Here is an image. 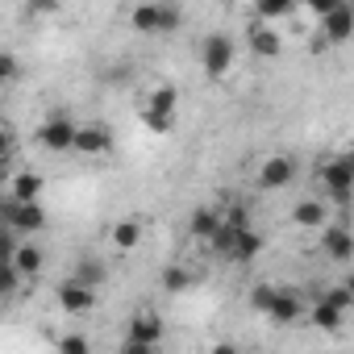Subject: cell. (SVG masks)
I'll use <instances>...</instances> for the list:
<instances>
[{
  "label": "cell",
  "mask_w": 354,
  "mask_h": 354,
  "mask_svg": "<svg viewBox=\"0 0 354 354\" xmlns=\"http://www.w3.org/2000/svg\"><path fill=\"white\" fill-rule=\"evenodd\" d=\"M234 59H238V46L230 34H205L201 42V67L209 80H225L234 71Z\"/></svg>",
  "instance_id": "6da1fadb"
},
{
  "label": "cell",
  "mask_w": 354,
  "mask_h": 354,
  "mask_svg": "<svg viewBox=\"0 0 354 354\" xmlns=\"http://www.w3.org/2000/svg\"><path fill=\"white\" fill-rule=\"evenodd\" d=\"M75 138H80V125H75L67 113H55V117H46V121L34 129V142H38L42 150H55V154L75 150Z\"/></svg>",
  "instance_id": "7a4b0ae2"
},
{
  "label": "cell",
  "mask_w": 354,
  "mask_h": 354,
  "mask_svg": "<svg viewBox=\"0 0 354 354\" xmlns=\"http://www.w3.org/2000/svg\"><path fill=\"white\" fill-rule=\"evenodd\" d=\"M0 221H5L9 234H42L46 230V209L42 205H17L5 196V205H0Z\"/></svg>",
  "instance_id": "3957f363"
},
{
  "label": "cell",
  "mask_w": 354,
  "mask_h": 354,
  "mask_svg": "<svg viewBox=\"0 0 354 354\" xmlns=\"http://www.w3.org/2000/svg\"><path fill=\"white\" fill-rule=\"evenodd\" d=\"M321 184L329 188V196H333V205H350V196H354V162L342 154V158H329L325 167H321Z\"/></svg>",
  "instance_id": "277c9868"
},
{
  "label": "cell",
  "mask_w": 354,
  "mask_h": 354,
  "mask_svg": "<svg viewBox=\"0 0 354 354\" xmlns=\"http://www.w3.org/2000/svg\"><path fill=\"white\" fill-rule=\"evenodd\" d=\"M59 308L71 313V317L92 313V308H96V288H88V283H80V279H63V283H59Z\"/></svg>",
  "instance_id": "5b68a950"
},
{
  "label": "cell",
  "mask_w": 354,
  "mask_h": 354,
  "mask_svg": "<svg viewBox=\"0 0 354 354\" xmlns=\"http://www.w3.org/2000/svg\"><path fill=\"white\" fill-rule=\"evenodd\" d=\"M162 333H167V325H162V317L150 313V308H138V313L129 317V325H125V337H129V342H142V346H158Z\"/></svg>",
  "instance_id": "8992f818"
},
{
  "label": "cell",
  "mask_w": 354,
  "mask_h": 354,
  "mask_svg": "<svg viewBox=\"0 0 354 354\" xmlns=\"http://www.w3.org/2000/svg\"><path fill=\"white\" fill-rule=\"evenodd\" d=\"M296 180V162L288 158V154H271L263 167H259V188H267V192H279V188H288Z\"/></svg>",
  "instance_id": "52a82bcc"
},
{
  "label": "cell",
  "mask_w": 354,
  "mask_h": 354,
  "mask_svg": "<svg viewBox=\"0 0 354 354\" xmlns=\"http://www.w3.org/2000/svg\"><path fill=\"white\" fill-rule=\"evenodd\" d=\"M42 188H46V180L38 171H13L9 175V201H17V205H42Z\"/></svg>",
  "instance_id": "ba28073f"
},
{
  "label": "cell",
  "mask_w": 354,
  "mask_h": 354,
  "mask_svg": "<svg viewBox=\"0 0 354 354\" xmlns=\"http://www.w3.org/2000/svg\"><path fill=\"white\" fill-rule=\"evenodd\" d=\"M321 34H325V42H333V46H342V42L354 38V5H350V0H342V5L321 21Z\"/></svg>",
  "instance_id": "9c48e42d"
},
{
  "label": "cell",
  "mask_w": 354,
  "mask_h": 354,
  "mask_svg": "<svg viewBox=\"0 0 354 354\" xmlns=\"http://www.w3.org/2000/svg\"><path fill=\"white\" fill-rule=\"evenodd\" d=\"M113 146V129L104 125V121H88V125H80V138H75V150L80 154H104Z\"/></svg>",
  "instance_id": "30bf717a"
},
{
  "label": "cell",
  "mask_w": 354,
  "mask_h": 354,
  "mask_svg": "<svg viewBox=\"0 0 354 354\" xmlns=\"http://www.w3.org/2000/svg\"><path fill=\"white\" fill-rule=\"evenodd\" d=\"M321 250L333 263H350L354 259V234L346 225H329V230H321Z\"/></svg>",
  "instance_id": "8fae6325"
},
{
  "label": "cell",
  "mask_w": 354,
  "mask_h": 354,
  "mask_svg": "<svg viewBox=\"0 0 354 354\" xmlns=\"http://www.w3.org/2000/svg\"><path fill=\"white\" fill-rule=\"evenodd\" d=\"M267 317H271L275 325H292V321H300V317H304V300H300V292L279 288V292H275V304H271Z\"/></svg>",
  "instance_id": "7c38bea8"
},
{
  "label": "cell",
  "mask_w": 354,
  "mask_h": 354,
  "mask_svg": "<svg viewBox=\"0 0 354 354\" xmlns=\"http://www.w3.org/2000/svg\"><path fill=\"white\" fill-rule=\"evenodd\" d=\"M246 38H250V50H254L259 59H275V55L283 50V38H279L271 26H263V21H254V26L246 30Z\"/></svg>",
  "instance_id": "4fadbf2b"
},
{
  "label": "cell",
  "mask_w": 354,
  "mask_h": 354,
  "mask_svg": "<svg viewBox=\"0 0 354 354\" xmlns=\"http://www.w3.org/2000/svg\"><path fill=\"white\" fill-rule=\"evenodd\" d=\"M292 221L300 230H329V213H325L321 201H296L292 205Z\"/></svg>",
  "instance_id": "5bb4252c"
},
{
  "label": "cell",
  "mask_w": 354,
  "mask_h": 354,
  "mask_svg": "<svg viewBox=\"0 0 354 354\" xmlns=\"http://www.w3.org/2000/svg\"><path fill=\"white\" fill-rule=\"evenodd\" d=\"M221 225H225V217H221L217 209H196L192 221H188V234H192L196 242H213V238L221 234Z\"/></svg>",
  "instance_id": "9a60e30c"
},
{
  "label": "cell",
  "mask_w": 354,
  "mask_h": 354,
  "mask_svg": "<svg viewBox=\"0 0 354 354\" xmlns=\"http://www.w3.org/2000/svg\"><path fill=\"white\" fill-rule=\"evenodd\" d=\"M308 321H313L321 333H337V329H342V308H333L325 296H317L313 308H308Z\"/></svg>",
  "instance_id": "2e32d148"
},
{
  "label": "cell",
  "mask_w": 354,
  "mask_h": 354,
  "mask_svg": "<svg viewBox=\"0 0 354 354\" xmlns=\"http://www.w3.org/2000/svg\"><path fill=\"white\" fill-rule=\"evenodd\" d=\"M129 26L138 34H162V5H138L129 13Z\"/></svg>",
  "instance_id": "e0dca14e"
},
{
  "label": "cell",
  "mask_w": 354,
  "mask_h": 354,
  "mask_svg": "<svg viewBox=\"0 0 354 354\" xmlns=\"http://www.w3.org/2000/svg\"><path fill=\"white\" fill-rule=\"evenodd\" d=\"M9 263H13V267H17L21 275H30V279H34V275L42 271V263H46V254H42V250H38L34 242H21V246L13 250V259H9Z\"/></svg>",
  "instance_id": "ac0fdd59"
},
{
  "label": "cell",
  "mask_w": 354,
  "mask_h": 354,
  "mask_svg": "<svg viewBox=\"0 0 354 354\" xmlns=\"http://www.w3.org/2000/svg\"><path fill=\"white\" fill-rule=\"evenodd\" d=\"M109 238H113L117 250H133V246L142 242V221H138V217H125V221H117V225L109 230Z\"/></svg>",
  "instance_id": "d6986e66"
},
{
  "label": "cell",
  "mask_w": 354,
  "mask_h": 354,
  "mask_svg": "<svg viewBox=\"0 0 354 354\" xmlns=\"http://www.w3.org/2000/svg\"><path fill=\"white\" fill-rule=\"evenodd\" d=\"M259 254H263V234H254V230H242V234H238V242H234V254H230V259L246 267V263H254Z\"/></svg>",
  "instance_id": "ffe728a7"
},
{
  "label": "cell",
  "mask_w": 354,
  "mask_h": 354,
  "mask_svg": "<svg viewBox=\"0 0 354 354\" xmlns=\"http://www.w3.org/2000/svg\"><path fill=\"white\" fill-rule=\"evenodd\" d=\"M175 100H180V92H175L171 84H158V88L146 96L142 109H150V113H158V117H175Z\"/></svg>",
  "instance_id": "44dd1931"
},
{
  "label": "cell",
  "mask_w": 354,
  "mask_h": 354,
  "mask_svg": "<svg viewBox=\"0 0 354 354\" xmlns=\"http://www.w3.org/2000/svg\"><path fill=\"white\" fill-rule=\"evenodd\" d=\"M296 9H292V0H259L254 5V17L263 21V26H271V21H279V17H292Z\"/></svg>",
  "instance_id": "7402d4cb"
},
{
  "label": "cell",
  "mask_w": 354,
  "mask_h": 354,
  "mask_svg": "<svg viewBox=\"0 0 354 354\" xmlns=\"http://www.w3.org/2000/svg\"><path fill=\"white\" fill-rule=\"evenodd\" d=\"M104 275H109V271H104V263H100V259H80L71 279H80V283H88V288H100V283H104Z\"/></svg>",
  "instance_id": "603a6c76"
},
{
  "label": "cell",
  "mask_w": 354,
  "mask_h": 354,
  "mask_svg": "<svg viewBox=\"0 0 354 354\" xmlns=\"http://www.w3.org/2000/svg\"><path fill=\"white\" fill-rule=\"evenodd\" d=\"M158 283H162V292H171V296H175V292H188V288H192V271H188V267H167Z\"/></svg>",
  "instance_id": "cb8c5ba5"
},
{
  "label": "cell",
  "mask_w": 354,
  "mask_h": 354,
  "mask_svg": "<svg viewBox=\"0 0 354 354\" xmlns=\"http://www.w3.org/2000/svg\"><path fill=\"white\" fill-rule=\"evenodd\" d=\"M275 283H254L250 288V308H259V313H271V304H275Z\"/></svg>",
  "instance_id": "d4e9b609"
},
{
  "label": "cell",
  "mask_w": 354,
  "mask_h": 354,
  "mask_svg": "<svg viewBox=\"0 0 354 354\" xmlns=\"http://www.w3.org/2000/svg\"><path fill=\"white\" fill-rule=\"evenodd\" d=\"M17 283H21V271L13 263H5V267H0V292H5V300L17 296Z\"/></svg>",
  "instance_id": "484cf974"
},
{
  "label": "cell",
  "mask_w": 354,
  "mask_h": 354,
  "mask_svg": "<svg viewBox=\"0 0 354 354\" xmlns=\"http://www.w3.org/2000/svg\"><path fill=\"white\" fill-rule=\"evenodd\" d=\"M59 354H92V346L84 333H67V337H59Z\"/></svg>",
  "instance_id": "4316f807"
},
{
  "label": "cell",
  "mask_w": 354,
  "mask_h": 354,
  "mask_svg": "<svg viewBox=\"0 0 354 354\" xmlns=\"http://www.w3.org/2000/svg\"><path fill=\"white\" fill-rule=\"evenodd\" d=\"M142 125H146L150 133H171V125H175V117H158V113H150V109H142Z\"/></svg>",
  "instance_id": "83f0119b"
},
{
  "label": "cell",
  "mask_w": 354,
  "mask_h": 354,
  "mask_svg": "<svg viewBox=\"0 0 354 354\" xmlns=\"http://www.w3.org/2000/svg\"><path fill=\"white\" fill-rule=\"evenodd\" d=\"M325 300H329L333 308H342V313H346V308H354V292H350L346 283H337V288H329V292H325Z\"/></svg>",
  "instance_id": "f1b7e54d"
},
{
  "label": "cell",
  "mask_w": 354,
  "mask_h": 354,
  "mask_svg": "<svg viewBox=\"0 0 354 354\" xmlns=\"http://www.w3.org/2000/svg\"><path fill=\"white\" fill-rule=\"evenodd\" d=\"M225 225H230V230H250V213H246V205H230V209H225Z\"/></svg>",
  "instance_id": "f546056e"
},
{
  "label": "cell",
  "mask_w": 354,
  "mask_h": 354,
  "mask_svg": "<svg viewBox=\"0 0 354 354\" xmlns=\"http://www.w3.org/2000/svg\"><path fill=\"white\" fill-rule=\"evenodd\" d=\"M180 21H184V9L180 5H162V34L180 30Z\"/></svg>",
  "instance_id": "4dcf8cb0"
},
{
  "label": "cell",
  "mask_w": 354,
  "mask_h": 354,
  "mask_svg": "<svg viewBox=\"0 0 354 354\" xmlns=\"http://www.w3.org/2000/svg\"><path fill=\"white\" fill-rule=\"evenodd\" d=\"M17 55L13 50H5V55H0V80H17Z\"/></svg>",
  "instance_id": "1f68e13d"
},
{
  "label": "cell",
  "mask_w": 354,
  "mask_h": 354,
  "mask_svg": "<svg viewBox=\"0 0 354 354\" xmlns=\"http://www.w3.org/2000/svg\"><path fill=\"white\" fill-rule=\"evenodd\" d=\"M337 5H342V0H313V5H308V9H313V13H317L321 21H325V17H329V13H333Z\"/></svg>",
  "instance_id": "d6a6232c"
},
{
  "label": "cell",
  "mask_w": 354,
  "mask_h": 354,
  "mask_svg": "<svg viewBox=\"0 0 354 354\" xmlns=\"http://www.w3.org/2000/svg\"><path fill=\"white\" fill-rule=\"evenodd\" d=\"M121 354H154V346H142V342H121Z\"/></svg>",
  "instance_id": "836d02e7"
},
{
  "label": "cell",
  "mask_w": 354,
  "mask_h": 354,
  "mask_svg": "<svg viewBox=\"0 0 354 354\" xmlns=\"http://www.w3.org/2000/svg\"><path fill=\"white\" fill-rule=\"evenodd\" d=\"M209 354H242V350H238V346H234V342H217V346H213V350H209Z\"/></svg>",
  "instance_id": "e575fe53"
},
{
  "label": "cell",
  "mask_w": 354,
  "mask_h": 354,
  "mask_svg": "<svg viewBox=\"0 0 354 354\" xmlns=\"http://www.w3.org/2000/svg\"><path fill=\"white\" fill-rule=\"evenodd\" d=\"M346 288H350V292H354V275H350V279H346Z\"/></svg>",
  "instance_id": "d590c367"
},
{
  "label": "cell",
  "mask_w": 354,
  "mask_h": 354,
  "mask_svg": "<svg viewBox=\"0 0 354 354\" xmlns=\"http://www.w3.org/2000/svg\"><path fill=\"white\" fill-rule=\"evenodd\" d=\"M346 158H350V162H354V146H350V154H346Z\"/></svg>",
  "instance_id": "8d00e7d4"
}]
</instances>
